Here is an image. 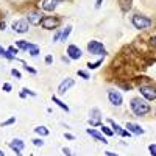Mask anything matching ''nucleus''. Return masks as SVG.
<instances>
[{"mask_svg": "<svg viewBox=\"0 0 156 156\" xmlns=\"http://www.w3.org/2000/svg\"><path fill=\"white\" fill-rule=\"evenodd\" d=\"M23 67H25V70H28L30 73H36V69H33V67L27 66V64H25V62H23Z\"/></svg>", "mask_w": 156, "mask_h": 156, "instance_id": "obj_33", "label": "nucleus"}, {"mask_svg": "<svg viewBox=\"0 0 156 156\" xmlns=\"http://www.w3.org/2000/svg\"><path fill=\"white\" fill-rule=\"evenodd\" d=\"M129 106H131L133 114H136V115H145V114L150 112V105L142 98H131Z\"/></svg>", "mask_w": 156, "mask_h": 156, "instance_id": "obj_1", "label": "nucleus"}, {"mask_svg": "<svg viewBox=\"0 0 156 156\" xmlns=\"http://www.w3.org/2000/svg\"><path fill=\"white\" fill-rule=\"evenodd\" d=\"M101 3H103V0H97V2H95V9H98Z\"/></svg>", "mask_w": 156, "mask_h": 156, "instance_id": "obj_40", "label": "nucleus"}, {"mask_svg": "<svg viewBox=\"0 0 156 156\" xmlns=\"http://www.w3.org/2000/svg\"><path fill=\"white\" fill-rule=\"evenodd\" d=\"M70 31H72V25H66V28L61 31V39H62V41H66V39L69 37Z\"/></svg>", "mask_w": 156, "mask_h": 156, "instance_id": "obj_20", "label": "nucleus"}, {"mask_svg": "<svg viewBox=\"0 0 156 156\" xmlns=\"http://www.w3.org/2000/svg\"><path fill=\"white\" fill-rule=\"evenodd\" d=\"M23 92L27 94V95H31V97H34V95H36V94L33 92V90H30V89H25V87H23Z\"/></svg>", "mask_w": 156, "mask_h": 156, "instance_id": "obj_36", "label": "nucleus"}, {"mask_svg": "<svg viewBox=\"0 0 156 156\" xmlns=\"http://www.w3.org/2000/svg\"><path fill=\"white\" fill-rule=\"evenodd\" d=\"M148 151L151 156H156V144H150L148 145Z\"/></svg>", "mask_w": 156, "mask_h": 156, "instance_id": "obj_29", "label": "nucleus"}, {"mask_svg": "<svg viewBox=\"0 0 156 156\" xmlns=\"http://www.w3.org/2000/svg\"><path fill=\"white\" fill-rule=\"evenodd\" d=\"M28 44H30V42H25V41H17V44H16V45H17L19 48H22V50H27V48H28Z\"/></svg>", "mask_w": 156, "mask_h": 156, "instance_id": "obj_25", "label": "nucleus"}, {"mask_svg": "<svg viewBox=\"0 0 156 156\" xmlns=\"http://www.w3.org/2000/svg\"><path fill=\"white\" fill-rule=\"evenodd\" d=\"M64 137H66L67 140H73V139H75V136L70 134V133H64Z\"/></svg>", "mask_w": 156, "mask_h": 156, "instance_id": "obj_35", "label": "nucleus"}, {"mask_svg": "<svg viewBox=\"0 0 156 156\" xmlns=\"http://www.w3.org/2000/svg\"><path fill=\"white\" fill-rule=\"evenodd\" d=\"M150 44H151V45H154V47H156V36H153V37H151V39H150Z\"/></svg>", "mask_w": 156, "mask_h": 156, "instance_id": "obj_41", "label": "nucleus"}, {"mask_svg": "<svg viewBox=\"0 0 156 156\" xmlns=\"http://www.w3.org/2000/svg\"><path fill=\"white\" fill-rule=\"evenodd\" d=\"M5 28H6V23H5V22L2 20V22H0V30H2V31H3Z\"/></svg>", "mask_w": 156, "mask_h": 156, "instance_id": "obj_39", "label": "nucleus"}, {"mask_svg": "<svg viewBox=\"0 0 156 156\" xmlns=\"http://www.w3.org/2000/svg\"><path fill=\"white\" fill-rule=\"evenodd\" d=\"M76 73H78V75H80V76L83 78V80H89V78H90V75H89V73H87L86 70H78Z\"/></svg>", "mask_w": 156, "mask_h": 156, "instance_id": "obj_26", "label": "nucleus"}, {"mask_svg": "<svg viewBox=\"0 0 156 156\" xmlns=\"http://www.w3.org/2000/svg\"><path fill=\"white\" fill-rule=\"evenodd\" d=\"M11 75L14 76V78H17V80H19V78L22 76V75H20V72H19L17 69H12V70H11Z\"/></svg>", "mask_w": 156, "mask_h": 156, "instance_id": "obj_30", "label": "nucleus"}, {"mask_svg": "<svg viewBox=\"0 0 156 156\" xmlns=\"http://www.w3.org/2000/svg\"><path fill=\"white\" fill-rule=\"evenodd\" d=\"M51 100H53V101L56 103V105H58L59 108H62V109L66 111V112H69V106L66 105V103H62V101H61V100H59V98H58L56 95H53V97H51Z\"/></svg>", "mask_w": 156, "mask_h": 156, "instance_id": "obj_19", "label": "nucleus"}, {"mask_svg": "<svg viewBox=\"0 0 156 156\" xmlns=\"http://www.w3.org/2000/svg\"><path fill=\"white\" fill-rule=\"evenodd\" d=\"M81 55H83V51H81L80 47H76V45H73V44L67 47V56H69L70 59H80Z\"/></svg>", "mask_w": 156, "mask_h": 156, "instance_id": "obj_11", "label": "nucleus"}, {"mask_svg": "<svg viewBox=\"0 0 156 156\" xmlns=\"http://www.w3.org/2000/svg\"><path fill=\"white\" fill-rule=\"evenodd\" d=\"M51 62H53V56H51V55H47V56H45V64H48V66H50Z\"/></svg>", "mask_w": 156, "mask_h": 156, "instance_id": "obj_34", "label": "nucleus"}, {"mask_svg": "<svg viewBox=\"0 0 156 156\" xmlns=\"http://www.w3.org/2000/svg\"><path fill=\"white\" fill-rule=\"evenodd\" d=\"M0 56H5V58H8V59H14V58H16V56L8 55V53H6V50H5L3 47H0Z\"/></svg>", "mask_w": 156, "mask_h": 156, "instance_id": "obj_24", "label": "nucleus"}, {"mask_svg": "<svg viewBox=\"0 0 156 156\" xmlns=\"http://www.w3.org/2000/svg\"><path fill=\"white\" fill-rule=\"evenodd\" d=\"M87 123L92 125V126H100V125H101V112H100L97 108H94L92 111H90Z\"/></svg>", "mask_w": 156, "mask_h": 156, "instance_id": "obj_9", "label": "nucleus"}, {"mask_svg": "<svg viewBox=\"0 0 156 156\" xmlns=\"http://www.w3.org/2000/svg\"><path fill=\"white\" fill-rule=\"evenodd\" d=\"M17 51H19L17 47H12V45H9V47L6 48V53L11 55V56H16V55H17Z\"/></svg>", "mask_w": 156, "mask_h": 156, "instance_id": "obj_23", "label": "nucleus"}, {"mask_svg": "<svg viewBox=\"0 0 156 156\" xmlns=\"http://www.w3.org/2000/svg\"><path fill=\"white\" fill-rule=\"evenodd\" d=\"M100 64H101V59L94 61V62H89V64H87V67H89V69H95V67H98V66H100Z\"/></svg>", "mask_w": 156, "mask_h": 156, "instance_id": "obj_27", "label": "nucleus"}, {"mask_svg": "<svg viewBox=\"0 0 156 156\" xmlns=\"http://www.w3.org/2000/svg\"><path fill=\"white\" fill-rule=\"evenodd\" d=\"M61 39V31H56V34H55V37H53V42H58Z\"/></svg>", "mask_w": 156, "mask_h": 156, "instance_id": "obj_37", "label": "nucleus"}, {"mask_svg": "<svg viewBox=\"0 0 156 156\" xmlns=\"http://www.w3.org/2000/svg\"><path fill=\"white\" fill-rule=\"evenodd\" d=\"M27 51H28V53H30L31 56H37V55H39V51H41V50H39V47H37L36 44H28V48H27Z\"/></svg>", "mask_w": 156, "mask_h": 156, "instance_id": "obj_18", "label": "nucleus"}, {"mask_svg": "<svg viewBox=\"0 0 156 156\" xmlns=\"http://www.w3.org/2000/svg\"><path fill=\"white\" fill-rule=\"evenodd\" d=\"M62 153L66 154V156H73V153L70 151V148H69V147H64V148H62Z\"/></svg>", "mask_w": 156, "mask_h": 156, "instance_id": "obj_32", "label": "nucleus"}, {"mask_svg": "<svg viewBox=\"0 0 156 156\" xmlns=\"http://www.w3.org/2000/svg\"><path fill=\"white\" fill-rule=\"evenodd\" d=\"M33 144H34L36 147H42V145H44V140L39 139V137H33Z\"/></svg>", "mask_w": 156, "mask_h": 156, "instance_id": "obj_28", "label": "nucleus"}, {"mask_svg": "<svg viewBox=\"0 0 156 156\" xmlns=\"http://www.w3.org/2000/svg\"><path fill=\"white\" fill-rule=\"evenodd\" d=\"M139 90L147 100H156V89L154 87H151V86H140Z\"/></svg>", "mask_w": 156, "mask_h": 156, "instance_id": "obj_10", "label": "nucleus"}, {"mask_svg": "<svg viewBox=\"0 0 156 156\" xmlns=\"http://www.w3.org/2000/svg\"><path fill=\"white\" fill-rule=\"evenodd\" d=\"M108 123L111 125V129L114 131V134H119V136H122V137H129L131 136V133L128 131V129H125V128H122L117 122H114L112 119H108Z\"/></svg>", "mask_w": 156, "mask_h": 156, "instance_id": "obj_5", "label": "nucleus"}, {"mask_svg": "<svg viewBox=\"0 0 156 156\" xmlns=\"http://www.w3.org/2000/svg\"><path fill=\"white\" fill-rule=\"evenodd\" d=\"M9 147H11V150L14 151L17 156H22V151L25 148V142L20 137H14V139L9 142Z\"/></svg>", "mask_w": 156, "mask_h": 156, "instance_id": "obj_7", "label": "nucleus"}, {"mask_svg": "<svg viewBox=\"0 0 156 156\" xmlns=\"http://www.w3.org/2000/svg\"><path fill=\"white\" fill-rule=\"evenodd\" d=\"M3 90H5V92H11V90H12V86H11L9 83H3Z\"/></svg>", "mask_w": 156, "mask_h": 156, "instance_id": "obj_31", "label": "nucleus"}, {"mask_svg": "<svg viewBox=\"0 0 156 156\" xmlns=\"http://www.w3.org/2000/svg\"><path fill=\"white\" fill-rule=\"evenodd\" d=\"M19 95H20V98H25V97H27V94H25L23 90H20V94H19Z\"/></svg>", "mask_w": 156, "mask_h": 156, "instance_id": "obj_43", "label": "nucleus"}, {"mask_svg": "<svg viewBox=\"0 0 156 156\" xmlns=\"http://www.w3.org/2000/svg\"><path fill=\"white\" fill-rule=\"evenodd\" d=\"M16 123V117H9V119H6L5 122L0 123V126H9V125H14Z\"/></svg>", "mask_w": 156, "mask_h": 156, "instance_id": "obj_22", "label": "nucleus"}, {"mask_svg": "<svg viewBox=\"0 0 156 156\" xmlns=\"http://www.w3.org/2000/svg\"><path fill=\"white\" fill-rule=\"evenodd\" d=\"M101 133L105 134V136H108V137H112L114 136V131H112L109 126H106V125H101Z\"/></svg>", "mask_w": 156, "mask_h": 156, "instance_id": "obj_21", "label": "nucleus"}, {"mask_svg": "<svg viewBox=\"0 0 156 156\" xmlns=\"http://www.w3.org/2000/svg\"><path fill=\"white\" fill-rule=\"evenodd\" d=\"M39 23H41L42 28H45V30H55V28H58V25H59V17H55V16L42 17Z\"/></svg>", "mask_w": 156, "mask_h": 156, "instance_id": "obj_3", "label": "nucleus"}, {"mask_svg": "<svg viewBox=\"0 0 156 156\" xmlns=\"http://www.w3.org/2000/svg\"><path fill=\"white\" fill-rule=\"evenodd\" d=\"M34 133H36L37 136H41V137H45V136H48V134H50L48 128H47V126H44V125H37V126L34 128Z\"/></svg>", "mask_w": 156, "mask_h": 156, "instance_id": "obj_17", "label": "nucleus"}, {"mask_svg": "<svg viewBox=\"0 0 156 156\" xmlns=\"http://www.w3.org/2000/svg\"><path fill=\"white\" fill-rule=\"evenodd\" d=\"M69 61H70V58H69V56H64V58H62V62H66V64H69Z\"/></svg>", "mask_w": 156, "mask_h": 156, "instance_id": "obj_42", "label": "nucleus"}, {"mask_svg": "<svg viewBox=\"0 0 156 156\" xmlns=\"http://www.w3.org/2000/svg\"><path fill=\"white\" fill-rule=\"evenodd\" d=\"M125 129H128L131 134H136V136H140V134H144V128L139 126L137 123H133V122H128L125 125Z\"/></svg>", "mask_w": 156, "mask_h": 156, "instance_id": "obj_13", "label": "nucleus"}, {"mask_svg": "<svg viewBox=\"0 0 156 156\" xmlns=\"http://www.w3.org/2000/svg\"><path fill=\"white\" fill-rule=\"evenodd\" d=\"M105 154H106V156H120V154H117V153H112V151H109V150H108V151H105Z\"/></svg>", "mask_w": 156, "mask_h": 156, "instance_id": "obj_38", "label": "nucleus"}, {"mask_svg": "<svg viewBox=\"0 0 156 156\" xmlns=\"http://www.w3.org/2000/svg\"><path fill=\"white\" fill-rule=\"evenodd\" d=\"M87 134H89V136H92L95 140H100V142H103V144H106V142H108V139H106L105 136H103L100 131L94 129V128H87Z\"/></svg>", "mask_w": 156, "mask_h": 156, "instance_id": "obj_16", "label": "nucleus"}, {"mask_svg": "<svg viewBox=\"0 0 156 156\" xmlns=\"http://www.w3.org/2000/svg\"><path fill=\"white\" fill-rule=\"evenodd\" d=\"M108 98H109V101H111V105H114V106H120L122 103H123L122 94L117 92V90H114V89L108 90Z\"/></svg>", "mask_w": 156, "mask_h": 156, "instance_id": "obj_8", "label": "nucleus"}, {"mask_svg": "<svg viewBox=\"0 0 156 156\" xmlns=\"http://www.w3.org/2000/svg\"><path fill=\"white\" fill-rule=\"evenodd\" d=\"M41 19H42V14H41V12H39V11H31V12H28L27 22L31 23V25H37L39 22H41Z\"/></svg>", "mask_w": 156, "mask_h": 156, "instance_id": "obj_15", "label": "nucleus"}, {"mask_svg": "<svg viewBox=\"0 0 156 156\" xmlns=\"http://www.w3.org/2000/svg\"><path fill=\"white\" fill-rule=\"evenodd\" d=\"M0 156H5V153H3L2 150H0Z\"/></svg>", "mask_w": 156, "mask_h": 156, "instance_id": "obj_44", "label": "nucleus"}, {"mask_svg": "<svg viewBox=\"0 0 156 156\" xmlns=\"http://www.w3.org/2000/svg\"><path fill=\"white\" fill-rule=\"evenodd\" d=\"M11 28L14 30L16 33H27L28 28H30V25H28L27 19H19V20H14V22H12Z\"/></svg>", "mask_w": 156, "mask_h": 156, "instance_id": "obj_6", "label": "nucleus"}, {"mask_svg": "<svg viewBox=\"0 0 156 156\" xmlns=\"http://www.w3.org/2000/svg\"><path fill=\"white\" fill-rule=\"evenodd\" d=\"M87 51H89V53H92V55H105L106 53L103 44L98 42V41H89L87 42Z\"/></svg>", "mask_w": 156, "mask_h": 156, "instance_id": "obj_4", "label": "nucleus"}, {"mask_svg": "<svg viewBox=\"0 0 156 156\" xmlns=\"http://www.w3.org/2000/svg\"><path fill=\"white\" fill-rule=\"evenodd\" d=\"M131 22H133V25L137 30H145V28H148L151 25V20L148 17H145V16H142V14H134Z\"/></svg>", "mask_w": 156, "mask_h": 156, "instance_id": "obj_2", "label": "nucleus"}, {"mask_svg": "<svg viewBox=\"0 0 156 156\" xmlns=\"http://www.w3.org/2000/svg\"><path fill=\"white\" fill-rule=\"evenodd\" d=\"M59 3H62V0H42V9L51 12V11L56 9V6Z\"/></svg>", "mask_w": 156, "mask_h": 156, "instance_id": "obj_14", "label": "nucleus"}, {"mask_svg": "<svg viewBox=\"0 0 156 156\" xmlns=\"http://www.w3.org/2000/svg\"><path fill=\"white\" fill-rule=\"evenodd\" d=\"M75 86V81L72 80V78H66V80H62L58 86V94H64V92H67V90L70 87Z\"/></svg>", "mask_w": 156, "mask_h": 156, "instance_id": "obj_12", "label": "nucleus"}]
</instances>
